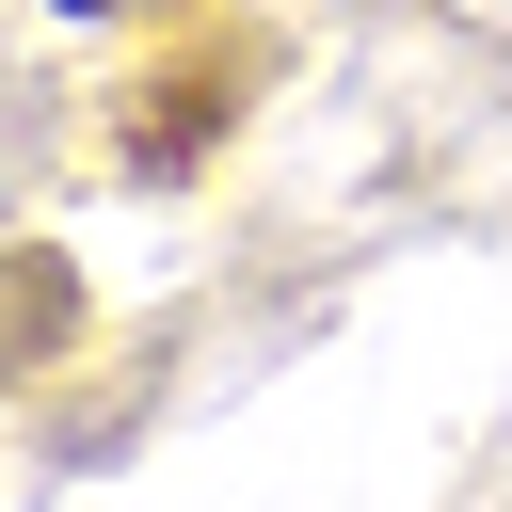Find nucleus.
Returning a JSON list of instances; mask_svg holds the SVG:
<instances>
[{"label":"nucleus","instance_id":"1","mask_svg":"<svg viewBox=\"0 0 512 512\" xmlns=\"http://www.w3.org/2000/svg\"><path fill=\"white\" fill-rule=\"evenodd\" d=\"M64 16H128V0H64Z\"/></svg>","mask_w":512,"mask_h":512}]
</instances>
